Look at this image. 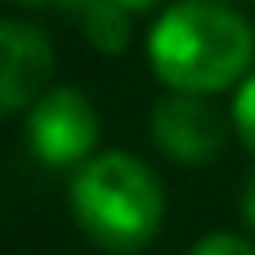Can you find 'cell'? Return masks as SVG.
<instances>
[{"label": "cell", "instance_id": "1", "mask_svg": "<svg viewBox=\"0 0 255 255\" xmlns=\"http://www.w3.org/2000/svg\"><path fill=\"white\" fill-rule=\"evenodd\" d=\"M147 64L167 92H235L255 68V24L219 0H175L147 32Z\"/></svg>", "mask_w": 255, "mask_h": 255}, {"label": "cell", "instance_id": "2", "mask_svg": "<svg viewBox=\"0 0 255 255\" xmlns=\"http://www.w3.org/2000/svg\"><path fill=\"white\" fill-rule=\"evenodd\" d=\"M68 203L76 227L112 255H135L155 243L167 191L159 175L131 151H96L84 159L68 183Z\"/></svg>", "mask_w": 255, "mask_h": 255}, {"label": "cell", "instance_id": "3", "mask_svg": "<svg viewBox=\"0 0 255 255\" xmlns=\"http://www.w3.org/2000/svg\"><path fill=\"white\" fill-rule=\"evenodd\" d=\"M28 147L44 167H80L84 159L96 155L100 143V112L80 88H48L32 108L24 124Z\"/></svg>", "mask_w": 255, "mask_h": 255}, {"label": "cell", "instance_id": "4", "mask_svg": "<svg viewBox=\"0 0 255 255\" xmlns=\"http://www.w3.org/2000/svg\"><path fill=\"white\" fill-rule=\"evenodd\" d=\"M147 128H151L155 147L171 163H179V167H203V163H215L223 155L231 120H223V112L211 104V96L167 92V96L155 100Z\"/></svg>", "mask_w": 255, "mask_h": 255}, {"label": "cell", "instance_id": "5", "mask_svg": "<svg viewBox=\"0 0 255 255\" xmlns=\"http://www.w3.org/2000/svg\"><path fill=\"white\" fill-rule=\"evenodd\" d=\"M52 40L24 24V20H0V116L32 108L52 80Z\"/></svg>", "mask_w": 255, "mask_h": 255}, {"label": "cell", "instance_id": "6", "mask_svg": "<svg viewBox=\"0 0 255 255\" xmlns=\"http://www.w3.org/2000/svg\"><path fill=\"white\" fill-rule=\"evenodd\" d=\"M80 24H84L88 44L104 56H120L131 44V12L116 0H92L80 12Z\"/></svg>", "mask_w": 255, "mask_h": 255}, {"label": "cell", "instance_id": "7", "mask_svg": "<svg viewBox=\"0 0 255 255\" xmlns=\"http://www.w3.org/2000/svg\"><path fill=\"white\" fill-rule=\"evenodd\" d=\"M231 131L239 135V143L255 155V68L239 80L235 96H231Z\"/></svg>", "mask_w": 255, "mask_h": 255}, {"label": "cell", "instance_id": "8", "mask_svg": "<svg viewBox=\"0 0 255 255\" xmlns=\"http://www.w3.org/2000/svg\"><path fill=\"white\" fill-rule=\"evenodd\" d=\"M187 255H255V239H247L239 231H207L195 239V247Z\"/></svg>", "mask_w": 255, "mask_h": 255}, {"label": "cell", "instance_id": "9", "mask_svg": "<svg viewBox=\"0 0 255 255\" xmlns=\"http://www.w3.org/2000/svg\"><path fill=\"white\" fill-rule=\"evenodd\" d=\"M239 219H243L247 235L255 239V171L239 183Z\"/></svg>", "mask_w": 255, "mask_h": 255}, {"label": "cell", "instance_id": "10", "mask_svg": "<svg viewBox=\"0 0 255 255\" xmlns=\"http://www.w3.org/2000/svg\"><path fill=\"white\" fill-rule=\"evenodd\" d=\"M116 4H124V8H128V12L135 16V12H147V8H155L159 0H116Z\"/></svg>", "mask_w": 255, "mask_h": 255}, {"label": "cell", "instance_id": "11", "mask_svg": "<svg viewBox=\"0 0 255 255\" xmlns=\"http://www.w3.org/2000/svg\"><path fill=\"white\" fill-rule=\"evenodd\" d=\"M56 4H60V8H72V12H84L92 0H56Z\"/></svg>", "mask_w": 255, "mask_h": 255}, {"label": "cell", "instance_id": "12", "mask_svg": "<svg viewBox=\"0 0 255 255\" xmlns=\"http://www.w3.org/2000/svg\"><path fill=\"white\" fill-rule=\"evenodd\" d=\"M16 4H28V8H36V4H48V0H16Z\"/></svg>", "mask_w": 255, "mask_h": 255}, {"label": "cell", "instance_id": "13", "mask_svg": "<svg viewBox=\"0 0 255 255\" xmlns=\"http://www.w3.org/2000/svg\"><path fill=\"white\" fill-rule=\"evenodd\" d=\"M219 4H239V0H219Z\"/></svg>", "mask_w": 255, "mask_h": 255}]
</instances>
